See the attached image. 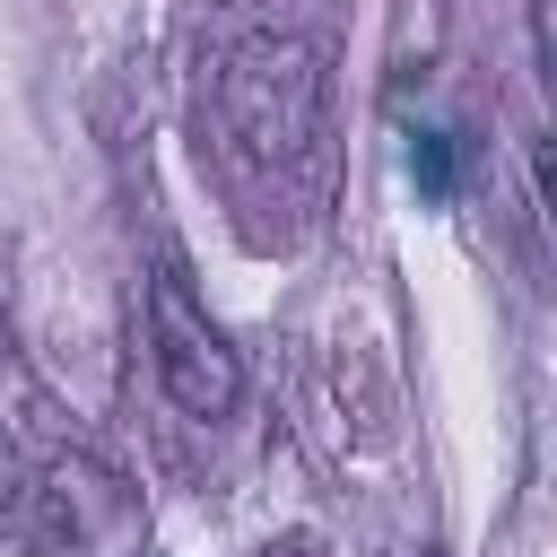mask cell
Returning a JSON list of instances; mask_svg holds the SVG:
<instances>
[{
    "instance_id": "6da1fadb",
    "label": "cell",
    "mask_w": 557,
    "mask_h": 557,
    "mask_svg": "<svg viewBox=\"0 0 557 557\" xmlns=\"http://www.w3.org/2000/svg\"><path fill=\"white\" fill-rule=\"evenodd\" d=\"M322 122V70L296 35H244L218 61V139L244 174H287L313 148Z\"/></svg>"
},
{
    "instance_id": "7a4b0ae2",
    "label": "cell",
    "mask_w": 557,
    "mask_h": 557,
    "mask_svg": "<svg viewBox=\"0 0 557 557\" xmlns=\"http://www.w3.org/2000/svg\"><path fill=\"white\" fill-rule=\"evenodd\" d=\"M17 540L35 557H139L148 505L104 453H52L17 496Z\"/></svg>"
},
{
    "instance_id": "3957f363",
    "label": "cell",
    "mask_w": 557,
    "mask_h": 557,
    "mask_svg": "<svg viewBox=\"0 0 557 557\" xmlns=\"http://www.w3.org/2000/svg\"><path fill=\"white\" fill-rule=\"evenodd\" d=\"M148 366H157V392L200 426L244 409V357L174 261H157V278H148Z\"/></svg>"
}]
</instances>
